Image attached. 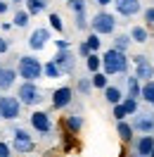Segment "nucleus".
<instances>
[{
  "mask_svg": "<svg viewBox=\"0 0 154 157\" xmlns=\"http://www.w3.org/2000/svg\"><path fill=\"white\" fill-rule=\"evenodd\" d=\"M17 76L24 78V81H38L40 76H43V62H40L36 55H21L19 59H17Z\"/></svg>",
  "mask_w": 154,
  "mask_h": 157,
  "instance_id": "1",
  "label": "nucleus"
},
{
  "mask_svg": "<svg viewBox=\"0 0 154 157\" xmlns=\"http://www.w3.org/2000/svg\"><path fill=\"white\" fill-rule=\"evenodd\" d=\"M102 71L107 76H114V74H126L128 71V57L126 52H119V50L109 48L102 55Z\"/></svg>",
  "mask_w": 154,
  "mask_h": 157,
  "instance_id": "2",
  "label": "nucleus"
},
{
  "mask_svg": "<svg viewBox=\"0 0 154 157\" xmlns=\"http://www.w3.org/2000/svg\"><path fill=\"white\" fill-rule=\"evenodd\" d=\"M17 98H19L21 105H26V107H36V105H40V102L45 100V93L38 88V83H33V81H24V83H19V88H17Z\"/></svg>",
  "mask_w": 154,
  "mask_h": 157,
  "instance_id": "3",
  "label": "nucleus"
},
{
  "mask_svg": "<svg viewBox=\"0 0 154 157\" xmlns=\"http://www.w3.org/2000/svg\"><path fill=\"white\" fill-rule=\"evenodd\" d=\"M33 147H36V143H33V136L29 133V128L12 126V150L14 152L29 155V152H33Z\"/></svg>",
  "mask_w": 154,
  "mask_h": 157,
  "instance_id": "4",
  "label": "nucleus"
},
{
  "mask_svg": "<svg viewBox=\"0 0 154 157\" xmlns=\"http://www.w3.org/2000/svg\"><path fill=\"white\" fill-rule=\"evenodd\" d=\"M90 29L97 36H112L116 31V17L112 12H97L95 17L90 19Z\"/></svg>",
  "mask_w": 154,
  "mask_h": 157,
  "instance_id": "5",
  "label": "nucleus"
},
{
  "mask_svg": "<svg viewBox=\"0 0 154 157\" xmlns=\"http://www.w3.org/2000/svg\"><path fill=\"white\" fill-rule=\"evenodd\" d=\"M21 114V102L17 95H10V93H2L0 95V119L5 121H14L19 119Z\"/></svg>",
  "mask_w": 154,
  "mask_h": 157,
  "instance_id": "6",
  "label": "nucleus"
},
{
  "mask_svg": "<svg viewBox=\"0 0 154 157\" xmlns=\"http://www.w3.org/2000/svg\"><path fill=\"white\" fill-rule=\"evenodd\" d=\"M130 126H133V131H138V133H154V112H149V109H145V112H135L133 114V121H130Z\"/></svg>",
  "mask_w": 154,
  "mask_h": 157,
  "instance_id": "7",
  "label": "nucleus"
},
{
  "mask_svg": "<svg viewBox=\"0 0 154 157\" xmlns=\"http://www.w3.org/2000/svg\"><path fill=\"white\" fill-rule=\"evenodd\" d=\"M52 62L59 67V71H62V76L64 74H74V69H76V55H74V50H57L55 52V57H52Z\"/></svg>",
  "mask_w": 154,
  "mask_h": 157,
  "instance_id": "8",
  "label": "nucleus"
},
{
  "mask_svg": "<svg viewBox=\"0 0 154 157\" xmlns=\"http://www.w3.org/2000/svg\"><path fill=\"white\" fill-rule=\"evenodd\" d=\"M133 62H135V74H133V76L140 78V83L152 81V78H154V64H152V59L145 57V55H135Z\"/></svg>",
  "mask_w": 154,
  "mask_h": 157,
  "instance_id": "9",
  "label": "nucleus"
},
{
  "mask_svg": "<svg viewBox=\"0 0 154 157\" xmlns=\"http://www.w3.org/2000/svg\"><path fill=\"white\" fill-rule=\"evenodd\" d=\"M29 124L36 133H43V136H48L50 131H52V117H50L48 112H40V109H36L29 117Z\"/></svg>",
  "mask_w": 154,
  "mask_h": 157,
  "instance_id": "10",
  "label": "nucleus"
},
{
  "mask_svg": "<svg viewBox=\"0 0 154 157\" xmlns=\"http://www.w3.org/2000/svg\"><path fill=\"white\" fill-rule=\"evenodd\" d=\"M52 38V31L48 29V26H38V29H33L31 31V36H29V50H43L45 45H48V40Z\"/></svg>",
  "mask_w": 154,
  "mask_h": 157,
  "instance_id": "11",
  "label": "nucleus"
},
{
  "mask_svg": "<svg viewBox=\"0 0 154 157\" xmlns=\"http://www.w3.org/2000/svg\"><path fill=\"white\" fill-rule=\"evenodd\" d=\"M74 102V88L71 86H59L52 93V109H67Z\"/></svg>",
  "mask_w": 154,
  "mask_h": 157,
  "instance_id": "12",
  "label": "nucleus"
},
{
  "mask_svg": "<svg viewBox=\"0 0 154 157\" xmlns=\"http://www.w3.org/2000/svg\"><path fill=\"white\" fill-rule=\"evenodd\" d=\"M17 69L10 64H0V93H10L17 86Z\"/></svg>",
  "mask_w": 154,
  "mask_h": 157,
  "instance_id": "13",
  "label": "nucleus"
},
{
  "mask_svg": "<svg viewBox=\"0 0 154 157\" xmlns=\"http://www.w3.org/2000/svg\"><path fill=\"white\" fill-rule=\"evenodd\" d=\"M112 5H114L116 14H121V17H135V14H140V10H142L140 0H114Z\"/></svg>",
  "mask_w": 154,
  "mask_h": 157,
  "instance_id": "14",
  "label": "nucleus"
},
{
  "mask_svg": "<svg viewBox=\"0 0 154 157\" xmlns=\"http://www.w3.org/2000/svg\"><path fill=\"white\" fill-rule=\"evenodd\" d=\"M152 147H154V136L152 133H145V136H140L133 143V157H149Z\"/></svg>",
  "mask_w": 154,
  "mask_h": 157,
  "instance_id": "15",
  "label": "nucleus"
},
{
  "mask_svg": "<svg viewBox=\"0 0 154 157\" xmlns=\"http://www.w3.org/2000/svg\"><path fill=\"white\" fill-rule=\"evenodd\" d=\"M123 98L126 95H123V88H121V86H112V83H109V86L105 88V100L109 102V105H119Z\"/></svg>",
  "mask_w": 154,
  "mask_h": 157,
  "instance_id": "16",
  "label": "nucleus"
},
{
  "mask_svg": "<svg viewBox=\"0 0 154 157\" xmlns=\"http://www.w3.org/2000/svg\"><path fill=\"white\" fill-rule=\"evenodd\" d=\"M140 88H142V83H140L138 76H128L126 78V98L140 100Z\"/></svg>",
  "mask_w": 154,
  "mask_h": 157,
  "instance_id": "17",
  "label": "nucleus"
},
{
  "mask_svg": "<svg viewBox=\"0 0 154 157\" xmlns=\"http://www.w3.org/2000/svg\"><path fill=\"white\" fill-rule=\"evenodd\" d=\"M128 36H130V40H133V43H149V29H147V26H140V24H138V26H130V33H128Z\"/></svg>",
  "mask_w": 154,
  "mask_h": 157,
  "instance_id": "18",
  "label": "nucleus"
},
{
  "mask_svg": "<svg viewBox=\"0 0 154 157\" xmlns=\"http://www.w3.org/2000/svg\"><path fill=\"white\" fill-rule=\"evenodd\" d=\"M116 133H119V138H121V140H123V143H130V140H133V126H130V121H116Z\"/></svg>",
  "mask_w": 154,
  "mask_h": 157,
  "instance_id": "19",
  "label": "nucleus"
},
{
  "mask_svg": "<svg viewBox=\"0 0 154 157\" xmlns=\"http://www.w3.org/2000/svg\"><path fill=\"white\" fill-rule=\"evenodd\" d=\"M48 5H50V0H26V12L31 17L33 14H43L48 10Z\"/></svg>",
  "mask_w": 154,
  "mask_h": 157,
  "instance_id": "20",
  "label": "nucleus"
},
{
  "mask_svg": "<svg viewBox=\"0 0 154 157\" xmlns=\"http://www.w3.org/2000/svg\"><path fill=\"white\" fill-rule=\"evenodd\" d=\"M140 98H142V102H147L149 107H154V78L142 83V88H140Z\"/></svg>",
  "mask_w": 154,
  "mask_h": 157,
  "instance_id": "21",
  "label": "nucleus"
},
{
  "mask_svg": "<svg viewBox=\"0 0 154 157\" xmlns=\"http://www.w3.org/2000/svg\"><path fill=\"white\" fill-rule=\"evenodd\" d=\"M64 126H67L71 133H78V131L83 128V117H81V114H69V117H64Z\"/></svg>",
  "mask_w": 154,
  "mask_h": 157,
  "instance_id": "22",
  "label": "nucleus"
},
{
  "mask_svg": "<svg viewBox=\"0 0 154 157\" xmlns=\"http://www.w3.org/2000/svg\"><path fill=\"white\" fill-rule=\"evenodd\" d=\"M130 43H133V40H130L128 33H116V36H114V45H112V48L119 50V52H126V50L130 48Z\"/></svg>",
  "mask_w": 154,
  "mask_h": 157,
  "instance_id": "23",
  "label": "nucleus"
},
{
  "mask_svg": "<svg viewBox=\"0 0 154 157\" xmlns=\"http://www.w3.org/2000/svg\"><path fill=\"white\" fill-rule=\"evenodd\" d=\"M86 67H88V71H93V74H95V71H102V57H100L97 52H90L86 57Z\"/></svg>",
  "mask_w": 154,
  "mask_h": 157,
  "instance_id": "24",
  "label": "nucleus"
},
{
  "mask_svg": "<svg viewBox=\"0 0 154 157\" xmlns=\"http://www.w3.org/2000/svg\"><path fill=\"white\" fill-rule=\"evenodd\" d=\"M43 76H45V78H59V76H62V71H59V67L52 62V59H48V62L43 64Z\"/></svg>",
  "mask_w": 154,
  "mask_h": 157,
  "instance_id": "25",
  "label": "nucleus"
},
{
  "mask_svg": "<svg viewBox=\"0 0 154 157\" xmlns=\"http://www.w3.org/2000/svg\"><path fill=\"white\" fill-rule=\"evenodd\" d=\"M29 12L26 10H17L14 12V17H12V26H19V29H24V26H29Z\"/></svg>",
  "mask_w": 154,
  "mask_h": 157,
  "instance_id": "26",
  "label": "nucleus"
},
{
  "mask_svg": "<svg viewBox=\"0 0 154 157\" xmlns=\"http://www.w3.org/2000/svg\"><path fill=\"white\" fill-rule=\"evenodd\" d=\"M90 81H93V88H100V90H105L109 86V76H107L105 71H95Z\"/></svg>",
  "mask_w": 154,
  "mask_h": 157,
  "instance_id": "27",
  "label": "nucleus"
},
{
  "mask_svg": "<svg viewBox=\"0 0 154 157\" xmlns=\"http://www.w3.org/2000/svg\"><path fill=\"white\" fill-rule=\"evenodd\" d=\"M76 90L81 93V95H90V90H93V81L88 76H81L76 81Z\"/></svg>",
  "mask_w": 154,
  "mask_h": 157,
  "instance_id": "28",
  "label": "nucleus"
},
{
  "mask_svg": "<svg viewBox=\"0 0 154 157\" xmlns=\"http://www.w3.org/2000/svg\"><path fill=\"white\" fill-rule=\"evenodd\" d=\"M48 21H50V29H52V31H59V33L64 31V21H62V17H59L57 12H50Z\"/></svg>",
  "mask_w": 154,
  "mask_h": 157,
  "instance_id": "29",
  "label": "nucleus"
},
{
  "mask_svg": "<svg viewBox=\"0 0 154 157\" xmlns=\"http://www.w3.org/2000/svg\"><path fill=\"white\" fill-rule=\"evenodd\" d=\"M121 107L126 109V114H128V117H130V114H135V112L140 109V107H138V100H135V98H123V100H121Z\"/></svg>",
  "mask_w": 154,
  "mask_h": 157,
  "instance_id": "30",
  "label": "nucleus"
},
{
  "mask_svg": "<svg viewBox=\"0 0 154 157\" xmlns=\"http://www.w3.org/2000/svg\"><path fill=\"white\" fill-rule=\"evenodd\" d=\"M67 5H69V10L74 12V14L88 10V2H86V0H67Z\"/></svg>",
  "mask_w": 154,
  "mask_h": 157,
  "instance_id": "31",
  "label": "nucleus"
},
{
  "mask_svg": "<svg viewBox=\"0 0 154 157\" xmlns=\"http://www.w3.org/2000/svg\"><path fill=\"white\" fill-rule=\"evenodd\" d=\"M74 21H76V29H78V31H86L88 26H90V21H88V14H86V12H78V14H74Z\"/></svg>",
  "mask_w": 154,
  "mask_h": 157,
  "instance_id": "32",
  "label": "nucleus"
},
{
  "mask_svg": "<svg viewBox=\"0 0 154 157\" xmlns=\"http://www.w3.org/2000/svg\"><path fill=\"white\" fill-rule=\"evenodd\" d=\"M86 45L90 48V52H97V50H100V45H102V40H100V36H97V33H90V36L86 38Z\"/></svg>",
  "mask_w": 154,
  "mask_h": 157,
  "instance_id": "33",
  "label": "nucleus"
},
{
  "mask_svg": "<svg viewBox=\"0 0 154 157\" xmlns=\"http://www.w3.org/2000/svg\"><path fill=\"white\" fill-rule=\"evenodd\" d=\"M112 107H114V109H112V114H114L116 121H123V119L128 117V114H126V109L121 107V102H119V105H112Z\"/></svg>",
  "mask_w": 154,
  "mask_h": 157,
  "instance_id": "34",
  "label": "nucleus"
},
{
  "mask_svg": "<svg viewBox=\"0 0 154 157\" xmlns=\"http://www.w3.org/2000/svg\"><path fill=\"white\" fill-rule=\"evenodd\" d=\"M145 17V24H147V29H154V7H147V10L142 12Z\"/></svg>",
  "mask_w": 154,
  "mask_h": 157,
  "instance_id": "35",
  "label": "nucleus"
},
{
  "mask_svg": "<svg viewBox=\"0 0 154 157\" xmlns=\"http://www.w3.org/2000/svg\"><path fill=\"white\" fill-rule=\"evenodd\" d=\"M0 157H12V147L5 140H0Z\"/></svg>",
  "mask_w": 154,
  "mask_h": 157,
  "instance_id": "36",
  "label": "nucleus"
},
{
  "mask_svg": "<svg viewBox=\"0 0 154 157\" xmlns=\"http://www.w3.org/2000/svg\"><path fill=\"white\" fill-rule=\"evenodd\" d=\"M78 55H81V57H88V55H90V48L86 45V40H83V43L78 45Z\"/></svg>",
  "mask_w": 154,
  "mask_h": 157,
  "instance_id": "37",
  "label": "nucleus"
},
{
  "mask_svg": "<svg viewBox=\"0 0 154 157\" xmlns=\"http://www.w3.org/2000/svg\"><path fill=\"white\" fill-rule=\"evenodd\" d=\"M55 43H57V50H69V48H71V43H69V40H64V38L55 40Z\"/></svg>",
  "mask_w": 154,
  "mask_h": 157,
  "instance_id": "38",
  "label": "nucleus"
},
{
  "mask_svg": "<svg viewBox=\"0 0 154 157\" xmlns=\"http://www.w3.org/2000/svg\"><path fill=\"white\" fill-rule=\"evenodd\" d=\"M7 48H10V43L0 36V55H5V52H7Z\"/></svg>",
  "mask_w": 154,
  "mask_h": 157,
  "instance_id": "39",
  "label": "nucleus"
},
{
  "mask_svg": "<svg viewBox=\"0 0 154 157\" xmlns=\"http://www.w3.org/2000/svg\"><path fill=\"white\" fill-rule=\"evenodd\" d=\"M7 10H10V2H5V0H0V14H5Z\"/></svg>",
  "mask_w": 154,
  "mask_h": 157,
  "instance_id": "40",
  "label": "nucleus"
},
{
  "mask_svg": "<svg viewBox=\"0 0 154 157\" xmlns=\"http://www.w3.org/2000/svg\"><path fill=\"white\" fill-rule=\"evenodd\" d=\"M97 5H102V7H105V5H112V2H114V0H95Z\"/></svg>",
  "mask_w": 154,
  "mask_h": 157,
  "instance_id": "41",
  "label": "nucleus"
},
{
  "mask_svg": "<svg viewBox=\"0 0 154 157\" xmlns=\"http://www.w3.org/2000/svg\"><path fill=\"white\" fill-rule=\"evenodd\" d=\"M10 2H14V5H19V2H26V0H10Z\"/></svg>",
  "mask_w": 154,
  "mask_h": 157,
  "instance_id": "42",
  "label": "nucleus"
},
{
  "mask_svg": "<svg viewBox=\"0 0 154 157\" xmlns=\"http://www.w3.org/2000/svg\"><path fill=\"white\" fill-rule=\"evenodd\" d=\"M149 157H154V147H152V152H149Z\"/></svg>",
  "mask_w": 154,
  "mask_h": 157,
  "instance_id": "43",
  "label": "nucleus"
},
{
  "mask_svg": "<svg viewBox=\"0 0 154 157\" xmlns=\"http://www.w3.org/2000/svg\"><path fill=\"white\" fill-rule=\"evenodd\" d=\"M152 64H154V59H152Z\"/></svg>",
  "mask_w": 154,
  "mask_h": 157,
  "instance_id": "44",
  "label": "nucleus"
}]
</instances>
